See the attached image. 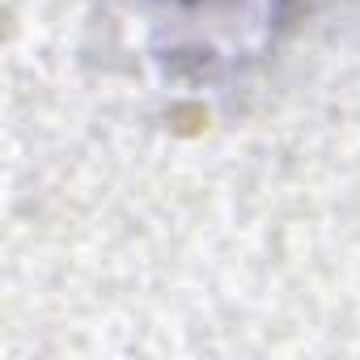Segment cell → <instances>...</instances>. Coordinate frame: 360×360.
Here are the masks:
<instances>
[{
	"instance_id": "obj_1",
	"label": "cell",
	"mask_w": 360,
	"mask_h": 360,
	"mask_svg": "<svg viewBox=\"0 0 360 360\" xmlns=\"http://www.w3.org/2000/svg\"><path fill=\"white\" fill-rule=\"evenodd\" d=\"M169 5L183 13H208V9H225V5H246V0H169ZM263 5H276V0H263Z\"/></svg>"
}]
</instances>
